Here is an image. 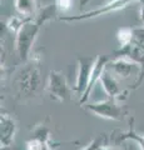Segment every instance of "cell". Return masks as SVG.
Returning a JSON list of instances; mask_svg holds the SVG:
<instances>
[{
    "label": "cell",
    "instance_id": "cell-1",
    "mask_svg": "<svg viewBox=\"0 0 144 150\" xmlns=\"http://www.w3.org/2000/svg\"><path fill=\"white\" fill-rule=\"evenodd\" d=\"M57 10L58 9L55 4H49L43 9H40L34 18L26 19L24 24L20 26V29L18 30L15 34V50L21 62L28 60L41 26L46 21L52 20L57 14Z\"/></svg>",
    "mask_w": 144,
    "mask_h": 150
},
{
    "label": "cell",
    "instance_id": "cell-2",
    "mask_svg": "<svg viewBox=\"0 0 144 150\" xmlns=\"http://www.w3.org/2000/svg\"><path fill=\"white\" fill-rule=\"evenodd\" d=\"M140 3L143 4L144 0H118L114 3H106L105 5L101 8L94 9V10L87 11L84 14H79V15H65V16H60L62 21H67V23H75V21H84V20H89V19H94L101 15H106V14L114 13V11H119L123 9L131 6L133 3Z\"/></svg>",
    "mask_w": 144,
    "mask_h": 150
},
{
    "label": "cell",
    "instance_id": "cell-3",
    "mask_svg": "<svg viewBox=\"0 0 144 150\" xmlns=\"http://www.w3.org/2000/svg\"><path fill=\"white\" fill-rule=\"evenodd\" d=\"M87 110H89L94 115L103 118L106 120H122L124 116V110L122 106L118 105V103L113 98H108L105 100L92 103L87 105Z\"/></svg>",
    "mask_w": 144,
    "mask_h": 150
},
{
    "label": "cell",
    "instance_id": "cell-4",
    "mask_svg": "<svg viewBox=\"0 0 144 150\" xmlns=\"http://www.w3.org/2000/svg\"><path fill=\"white\" fill-rule=\"evenodd\" d=\"M49 95L52 99L58 101H65L69 98V88L65 76L58 70H52L49 73L48 85H46Z\"/></svg>",
    "mask_w": 144,
    "mask_h": 150
},
{
    "label": "cell",
    "instance_id": "cell-5",
    "mask_svg": "<svg viewBox=\"0 0 144 150\" xmlns=\"http://www.w3.org/2000/svg\"><path fill=\"white\" fill-rule=\"evenodd\" d=\"M95 59L96 58H90V56H80V58H78V71H77L75 85H74V91L78 93L80 96L88 88Z\"/></svg>",
    "mask_w": 144,
    "mask_h": 150
},
{
    "label": "cell",
    "instance_id": "cell-6",
    "mask_svg": "<svg viewBox=\"0 0 144 150\" xmlns=\"http://www.w3.org/2000/svg\"><path fill=\"white\" fill-rule=\"evenodd\" d=\"M106 69L113 74H115L117 76L123 78V79L131 78L135 71L139 73V78H140V74H142V69L137 63H134L127 58H123V56H118L114 60H109L108 65H106ZM138 81H139V79H138Z\"/></svg>",
    "mask_w": 144,
    "mask_h": 150
},
{
    "label": "cell",
    "instance_id": "cell-7",
    "mask_svg": "<svg viewBox=\"0 0 144 150\" xmlns=\"http://www.w3.org/2000/svg\"><path fill=\"white\" fill-rule=\"evenodd\" d=\"M109 59L106 58L105 55H99L98 58L95 59V63L93 65V69H92V74H90V80L89 84H88V88L87 90L83 93V95L80 96V104H85V103L89 100V96L92 95V91H93V88L95 86L96 83H99L101 75L105 71L106 69V65H108Z\"/></svg>",
    "mask_w": 144,
    "mask_h": 150
},
{
    "label": "cell",
    "instance_id": "cell-8",
    "mask_svg": "<svg viewBox=\"0 0 144 150\" xmlns=\"http://www.w3.org/2000/svg\"><path fill=\"white\" fill-rule=\"evenodd\" d=\"M115 54H117V56H123V58L132 60V62L137 63L139 67H140L142 74H140V78H139L138 84L140 83V80L144 76V48L143 46L137 44L135 41H132V43L128 44L127 46H122L120 49H118L115 51Z\"/></svg>",
    "mask_w": 144,
    "mask_h": 150
},
{
    "label": "cell",
    "instance_id": "cell-9",
    "mask_svg": "<svg viewBox=\"0 0 144 150\" xmlns=\"http://www.w3.org/2000/svg\"><path fill=\"white\" fill-rule=\"evenodd\" d=\"M40 84V73L36 68H28L23 70L19 76L20 89L25 94L34 93Z\"/></svg>",
    "mask_w": 144,
    "mask_h": 150
},
{
    "label": "cell",
    "instance_id": "cell-10",
    "mask_svg": "<svg viewBox=\"0 0 144 150\" xmlns=\"http://www.w3.org/2000/svg\"><path fill=\"white\" fill-rule=\"evenodd\" d=\"M15 131H16L15 120L10 115L1 114V116H0V143H1V146L4 148L10 146L11 143L14 142Z\"/></svg>",
    "mask_w": 144,
    "mask_h": 150
},
{
    "label": "cell",
    "instance_id": "cell-11",
    "mask_svg": "<svg viewBox=\"0 0 144 150\" xmlns=\"http://www.w3.org/2000/svg\"><path fill=\"white\" fill-rule=\"evenodd\" d=\"M99 84L101 85V88H103V90L105 91L108 98H113V99H115V98L118 96V94L122 91L120 88H119V84L117 81V79L111 75V73L108 69H105V71L103 73V75H101Z\"/></svg>",
    "mask_w": 144,
    "mask_h": 150
},
{
    "label": "cell",
    "instance_id": "cell-12",
    "mask_svg": "<svg viewBox=\"0 0 144 150\" xmlns=\"http://www.w3.org/2000/svg\"><path fill=\"white\" fill-rule=\"evenodd\" d=\"M18 14L24 18H34L38 14V0H14Z\"/></svg>",
    "mask_w": 144,
    "mask_h": 150
},
{
    "label": "cell",
    "instance_id": "cell-13",
    "mask_svg": "<svg viewBox=\"0 0 144 150\" xmlns=\"http://www.w3.org/2000/svg\"><path fill=\"white\" fill-rule=\"evenodd\" d=\"M117 39L120 48L122 46H127L134 39V29H132V28H120L117 33Z\"/></svg>",
    "mask_w": 144,
    "mask_h": 150
},
{
    "label": "cell",
    "instance_id": "cell-14",
    "mask_svg": "<svg viewBox=\"0 0 144 150\" xmlns=\"http://www.w3.org/2000/svg\"><path fill=\"white\" fill-rule=\"evenodd\" d=\"M120 140H132V142L137 143L139 145L140 150H144V135H140V134L135 133L133 129H129L127 133L122 134Z\"/></svg>",
    "mask_w": 144,
    "mask_h": 150
},
{
    "label": "cell",
    "instance_id": "cell-15",
    "mask_svg": "<svg viewBox=\"0 0 144 150\" xmlns=\"http://www.w3.org/2000/svg\"><path fill=\"white\" fill-rule=\"evenodd\" d=\"M26 19H29V18H24V16H21V15L13 16V18H10V19L8 20V23H6V28H8V29L10 30L11 33L16 34L18 30L20 29V26L24 24V21L26 20Z\"/></svg>",
    "mask_w": 144,
    "mask_h": 150
},
{
    "label": "cell",
    "instance_id": "cell-16",
    "mask_svg": "<svg viewBox=\"0 0 144 150\" xmlns=\"http://www.w3.org/2000/svg\"><path fill=\"white\" fill-rule=\"evenodd\" d=\"M25 149L26 150H50L49 143L41 142V140H38L35 138L28 140L25 144Z\"/></svg>",
    "mask_w": 144,
    "mask_h": 150
},
{
    "label": "cell",
    "instance_id": "cell-17",
    "mask_svg": "<svg viewBox=\"0 0 144 150\" xmlns=\"http://www.w3.org/2000/svg\"><path fill=\"white\" fill-rule=\"evenodd\" d=\"M35 139L38 140H41V142H45V143H49V139H50V131L49 129L46 128V126L44 125H39L36 126V128L34 129V133H33Z\"/></svg>",
    "mask_w": 144,
    "mask_h": 150
},
{
    "label": "cell",
    "instance_id": "cell-18",
    "mask_svg": "<svg viewBox=\"0 0 144 150\" xmlns=\"http://www.w3.org/2000/svg\"><path fill=\"white\" fill-rule=\"evenodd\" d=\"M55 6L59 11L62 13H67L72 9L73 6V0H55Z\"/></svg>",
    "mask_w": 144,
    "mask_h": 150
},
{
    "label": "cell",
    "instance_id": "cell-19",
    "mask_svg": "<svg viewBox=\"0 0 144 150\" xmlns=\"http://www.w3.org/2000/svg\"><path fill=\"white\" fill-rule=\"evenodd\" d=\"M133 41H135L137 44L142 45L144 48V25L142 28H135L134 29V39Z\"/></svg>",
    "mask_w": 144,
    "mask_h": 150
},
{
    "label": "cell",
    "instance_id": "cell-20",
    "mask_svg": "<svg viewBox=\"0 0 144 150\" xmlns=\"http://www.w3.org/2000/svg\"><path fill=\"white\" fill-rule=\"evenodd\" d=\"M103 145V138H96L94 139L92 143H89L87 145V148H84L83 150H99V148Z\"/></svg>",
    "mask_w": 144,
    "mask_h": 150
},
{
    "label": "cell",
    "instance_id": "cell-21",
    "mask_svg": "<svg viewBox=\"0 0 144 150\" xmlns=\"http://www.w3.org/2000/svg\"><path fill=\"white\" fill-rule=\"evenodd\" d=\"M140 5H142V9H140V20H142V23L144 24V3L140 4Z\"/></svg>",
    "mask_w": 144,
    "mask_h": 150
},
{
    "label": "cell",
    "instance_id": "cell-22",
    "mask_svg": "<svg viewBox=\"0 0 144 150\" xmlns=\"http://www.w3.org/2000/svg\"><path fill=\"white\" fill-rule=\"evenodd\" d=\"M99 150H117V149H114V148H109V146H103V145H101V146L99 148Z\"/></svg>",
    "mask_w": 144,
    "mask_h": 150
},
{
    "label": "cell",
    "instance_id": "cell-23",
    "mask_svg": "<svg viewBox=\"0 0 144 150\" xmlns=\"http://www.w3.org/2000/svg\"><path fill=\"white\" fill-rule=\"evenodd\" d=\"M90 0H80V5H82V8H83V5H87L88 3H89Z\"/></svg>",
    "mask_w": 144,
    "mask_h": 150
},
{
    "label": "cell",
    "instance_id": "cell-24",
    "mask_svg": "<svg viewBox=\"0 0 144 150\" xmlns=\"http://www.w3.org/2000/svg\"><path fill=\"white\" fill-rule=\"evenodd\" d=\"M114 1H118V0H106V3H114Z\"/></svg>",
    "mask_w": 144,
    "mask_h": 150
}]
</instances>
